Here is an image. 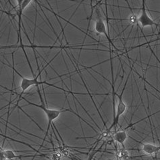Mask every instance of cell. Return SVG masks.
Segmentation results:
<instances>
[{
    "label": "cell",
    "mask_w": 160,
    "mask_h": 160,
    "mask_svg": "<svg viewBox=\"0 0 160 160\" xmlns=\"http://www.w3.org/2000/svg\"><path fill=\"white\" fill-rule=\"evenodd\" d=\"M129 22L130 24L135 25L138 23V16H137L136 14H131L129 18Z\"/></svg>",
    "instance_id": "cell-11"
},
{
    "label": "cell",
    "mask_w": 160,
    "mask_h": 160,
    "mask_svg": "<svg viewBox=\"0 0 160 160\" xmlns=\"http://www.w3.org/2000/svg\"><path fill=\"white\" fill-rule=\"evenodd\" d=\"M104 143V142H103V143L102 146H101V147H100L99 149H96V148H97V145H98V143H95V144H96V146H94V147L91 149V152L89 153V154H88V157L87 160H93V158H94V156H95V155H96L98 152H101V149H102V148H103V146Z\"/></svg>",
    "instance_id": "cell-10"
},
{
    "label": "cell",
    "mask_w": 160,
    "mask_h": 160,
    "mask_svg": "<svg viewBox=\"0 0 160 160\" xmlns=\"http://www.w3.org/2000/svg\"><path fill=\"white\" fill-rule=\"evenodd\" d=\"M8 1H9V2H10V0H8ZM10 3H11V2H10Z\"/></svg>",
    "instance_id": "cell-13"
},
{
    "label": "cell",
    "mask_w": 160,
    "mask_h": 160,
    "mask_svg": "<svg viewBox=\"0 0 160 160\" xmlns=\"http://www.w3.org/2000/svg\"><path fill=\"white\" fill-rule=\"evenodd\" d=\"M124 90H125V88H123V91L121 94L120 95V96H118L119 98V102L118 103L117 105V109H116V113L113 116V123H111V126H110L109 128H107L106 130L109 132L111 133V130L117 126V125L119 123V121L120 119V118H121L123 115L126 112L127 109V104L125 103L124 100L123 99V93L124 92Z\"/></svg>",
    "instance_id": "cell-3"
},
{
    "label": "cell",
    "mask_w": 160,
    "mask_h": 160,
    "mask_svg": "<svg viewBox=\"0 0 160 160\" xmlns=\"http://www.w3.org/2000/svg\"><path fill=\"white\" fill-rule=\"evenodd\" d=\"M141 150L147 156H153L160 152V145H155L151 143H143L141 144Z\"/></svg>",
    "instance_id": "cell-7"
},
{
    "label": "cell",
    "mask_w": 160,
    "mask_h": 160,
    "mask_svg": "<svg viewBox=\"0 0 160 160\" xmlns=\"http://www.w3.org/2000/svg\"><path fill=\"white\" fill-rule=\"evenodd\" d=\"M138 23H140L141 26L143 28L147 27H152L156 25L154 20L152 19L147 13V11L146 8V3L145 0H142V8L141 12L139 16H138Z\"/></svg>",
    "instance_id": "cell-6"
},
{
    "label": "cell",
    "mask_w": 160,
    "mask_h": 160,
    "mask_svg": "<svg viewBox=\"0 0 160 160\" xmlns=\"http://www.w3.org/2000/svg\"><path fill=\"white\" fill-rule=\"evenodd\" d=\"M46 66H45L42 69H41L40 71L39 72V73H38L37 76H34V78L32 79H28V78H26L23 77L22 75L19 73L16 69H15L13 67H12V69H13V71L16 72L19 77L21 78V83H20V86H19V87H20V89H21V93H20V94H19V99L18 100V102H17V104L16 105V106H18V103L19 102V100L21 99V98L22 97V94L25 92H26L28 88H29L32 86H40V85L46 84V85H48V86H52V87H54V88H56L57 89H61V90H63V91L66 92V90H65V89H62L61 88H59V87H57L56 86H54V85H53V84L49 83H48L46 81H40V80H38V78H39L40 76L41 73L43 72V70L45 68H46Z\"/></svg>",
    "instance_id": "cell-2"
},
{
    "label": "cell",
    "mask_w": 160,
    "mask_h": 160,
    "mask_svg": "<svg viewBox=\"0 0 160 160\" xmlns=\"http://www.w3.org/2000/svg\"><path fill=\"white\" fill-rule=\"evenodd\" d=\"M116 157L119 160H129L131 158L129 152L124 148L116 152Z\"/></svg>",
    "instance_id": "cell-9"
},
{
    "label": "cell",
    "mask_w": 160,
    "mask_h": 160,
    "mask_svg": "<svg viewBox=\"0 0 160 160\" xmlns=\"http://www.w3.org/2000/svg\"><path fill=\"white\" fill-rule=\"evenodd\" d=\"M17 3H18V41L20 40L21 42V47L23 49L24 52H25V49L24 48V45L22 43V36H21V29H22V16L24 10L27 8L28 6H29V3H30L32 0H16ZM25 56H26L27 61H28V58L27 55L26 53V52L24 53Z\"/></svg>",
    "instance_id": "cell-4"
},
{
    "label": "cell",
    "mask_w": 160,
    "mask_h": 160,
    "mask_svg": "<svg viewBox=\"0 0 160 160\" xmlns=\"http://www.w3.org/2000/svg\"><path fill=\"white\" fill-rule=\"evenodd\" d=\"M107 160H113V159H107Z\"/></svg>",
    "instance_id": "cell-12"
},
{
    "label": "cell",
    "mask_w": 160,
    "mask_h": 160,
    "mask_svg": "<svg viewBox=\"0 0 160 160\" xmlns=\"http://www.w3.org/2000/svg\"><path fill=\"white\" fill-rule=\"evenodd\" d=\"M96 19L95 22H94V29L95 32L99 34H102L104 35V36L108 39L109 42H111V39L109 38L108 32L107 31V27L105 25V22H104V19L101 14V12H100L99 8H97L96 9Z\"/></svg>",
    "instance_id": "cell-5"
},
{
    "label": "cell",
    "mask_w": 160,
    "mask_h": 160,
    "mask_svg": "<svg viewBox=\"0 0 160 160\" xmlns=\"http://www.w3.org/2000/svg\"><path fill=\"white\" fill-rule=\"evenodd\" d=\"M36 88H37V91H38V95H39L40 99V101H41V104L40 105H38V104H36V103H34L30 102L29 101H28V100H27L26 99H25L23 97H22L21 99H24L25 101H26L29 104L32 105V106H36V107H38L39 108L42 109L43 111H44V112L45 113V114L46 115V117H47V119H48V126H47V129H46V134H45V136H44V138L43 139L42 145L40 146V149L43 146V143H44V142L46 141V139L48 135V132H49L50 128H51V126H53L54 123L52 122L54 121V120H56L60 116V115H61L62 112H72L74 115H76V116H78L80 118H81V117H80L78 114H77L76 113L74 112L72 110H71V109H48L47 108V106H46V104H45V102H44V99H43V98L42 96V94L40 93V88H39V86H36Z\"/></svg>",
    "instance_id": "cell-1"
},
{
    "label": "cell",
    "mask_w": 160,
    "mask_h": 160,
    "mask_svg": "<svg viewBox=\"0 0 160 160\" xmlns=\"http://www.w3.org/2000/svg\"><path fill=\"white\" fill-rule=\"evenodd\" d=\"M127 132L126 129L121 130V131L117 132L113 134V139L117 143L122 145L124 147L125 142H126L127 139Z\"/></svg>",
    "instance_id": "cell-8"
}]
</instances>
